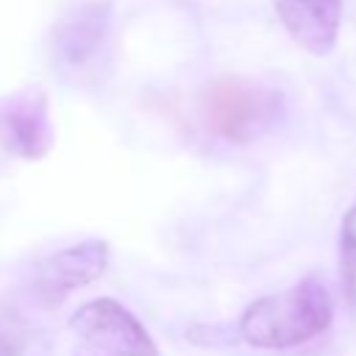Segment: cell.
<instances>
[{"mask_svg": "<svg viewBox=\"0 0 356 356\" xmlns=\"http://www.w3.org/2000/svg\"><path fill=\"white\" fill-rule=\"evenodd\" d=\"M53 145L47 97L36 89H19L0 97V147L19 159H42Z\"/></svg>", "mask_w": 356, "mask_h": 356, "instance_id": "5", "label": "cell"}, {"mask_svg": "<svg viewBox=\"0 0 356 356\" xmlns=\"http://www.w3.org/2000/svg\"><path fill=\"white\" fill-rule=\"evenodd\" d=\"M81 356H114V353H100V350H92V348H89V350H83Z\"/></svg>", "mask_w": 356, "mask_h": 356, "instance_id": "10", "label": "cell"}, {"mask_svg": "<svg viewBox=\"0 0 356 356\" xmlns=\"http://www.w3.org/2000/svg\"><path fill=\"white\" fill-rule=\"evenodd\" d=\"M108 25H111V3L108 0L81 3L53 31L56 56L70 67H81V64L92 61L108 33Z\"/></svg>", "mask_w": 356, "mask_h": 356, "instance_id": "7", "label": "cell"}, {"mask_svg": "<svg viewBox=\"0 0 356 356\" xmlns=\"http://www.w3.org/2000/svg\"><path fill=\"white\" fill-rule=\"evenodd\" d=\"M286 33L312 56H328L342 25V0H273Z\"/></svg>", "mask_w": 356, "mask_h": 356, "instance_id": "6", "label": "cell"}, {"mask_svg": "<svg viewBox=\"0 0 356 356\" xmlns=\"http://www.w3.org/2000/svg\"><path fill=\"white\" fill-rule=\"evenodd\" d=\"M339 261H342V275L348 292H356V203L348 209L342 217V231H339Z\"/></svg>", "mask_w": 356, "mask_h": 356, "instance_id": "8", "label": "cell"}, {"mask_svg": "<svg viewBox=\"0 0 356 356\" xmlns=\"http://www.w3.org/2000/svg\"><path fill=\"white\" fill-rule=\"evenodd\" d=\"M70 328L100 353L114 356H159L145 325L117 300L100 298L83 303L72 317Z\"/></svg>", "mask_w": 356, "mask_h": 356, "instance_id": "3", "label": "cell"}, {"mask_svg": "<svg viewBox=\"0 0 356 356\" xmlns=\"http://www.w3.org/2000/svg\"><path fill=\"white\" fill-rule=\"evenodd\" d=\"M108 261V245L103 239L75 242L42 259L33 270V292L44 309L58 306L78 286L95 281Z\"/></svg>", "mask_w": 356, "mask_h": 356, "instance_id": "4", "label": "cell"}, {"mask_svg": "<svg viewBox=\"0 0 356 356\" xmlns=\"http://www.w3.org/2000/svg\"><path fill=\"white\" fill-rule=\"evenodd\" d=\"M281 108V95L245 78H214L200 92L209 128L228 142H250L267 131Z\"/></svg>", "mask_w": 356, "mask_h": 356, "instance_id": "2", "label": "cell"}, {"mask_svg": "<svg viewBox=\"0 0 356 356\" xmlns=\"http://www.w3.org/2000/svg\"><path fill=\"white\" fill-rule=\"evenodd\" d=\"M0 356H22L19 337L8 328H0Z\"/></svg>", "mask_w": 356, "mask_h": 356, "instance_id": "9", "label": "cell"}, {"mask_svg": "<svg viewBox=\"0 0 356 356\" xmlns=\"http://www.w3.org/2000/svg\"><path fill=\"white\" fill-rule=\"evenodd\" d=\"M334 317V303L317 278H303L284 292L253 300L242 320L239 334L245 342L267 350L295 348L320 337Z\"/></svg>", "mask_w": 356, "mask_h": 356, "instance_id": "1", "label": "cell"}]
</instances>
